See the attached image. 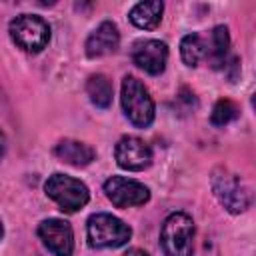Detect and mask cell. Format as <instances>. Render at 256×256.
<instances>
[{"label": "cell", "mask_w": 256, "mask_h": 256, "mask_svg": "<svg viewBox=\"0 0 256 256\" xmlns=\"http://www.w3.org/2000/svg\"><path fill=\"white\" fill-rule=\"evenodd\" d=\"M194 220L184 212H172L160 230V244L166 256H192L194 250Z\"/></svg>", "instance_id": "cell-1"}, {"label": "cell", "mask_w": 256, "mask_h": 256, "mask_svg": "<svg viewBox=\"0 0 256 256\" xmlns=\"http://www.w3.org/2000/svg\"><path fill=\"white\" fill-rule=\"evenodd\" d=\"M86 236L92 248H120L130 240L132 230L120 218L106 212H98L88 218Z\"/></svg>", "instance_id": "cell-2"}, {"label": "cell", "mask_w": 256, "mask_h": 256, "mask_svg": "<svg viewBox=\"0 0 256 256\" xmlns=\"http://www.w3.org/2000/svg\"><path fill=\"white\" fill-rule=\"evenodd\" d=\"M122 108L126 118L138 126V128H146L152 124L154 120V100L150 96V92L146 90V86L134 78V76H126L122 80Z\"/></svg>", "instance_id": "cell-3"}, {"label": "cell", "mask_w": 256, "mask_h": 256, "mask_svg": "<svg viewBox=\"0 0 256 256\" xmlns=\"http://www.w3.org/2000/svg\"><path fill=\"white\" fill-rule=\"evenodd\" d=\"M212 190L218 202L232 214H240L252 204L250 188L238 174H232L226 168H218L212 174Z\"/></svg>", "instance_id": "cell-4"}, {"label": "cell", "mask_w": 256, "mask_h": 256, "mask_svg": "<svg viewBox=\"0 0 256 256\" xmlns=\"http://www.w3.org/2000/svg\"><path fill=\"white\" fill-rule=\"evenodd\" d=\"M44 190L64 212L80 210L82 206L88 204V198H90V192L84 182H80L78 178H72L68 174H60V172L52 174L46 180Z\"/></svg>", "instance_id": "cell-5"}, {"label": "cell", "mask_w": 256, "mask_h": 256, "mask_svg": "<svg viewBox=\"0 0 256 256\" xmlns=\"http://www.w3.org/2000/svg\"><path fill=\"white\" fill-rule=\"evenodd\" d=\"M10 38L26 52H40L50 40V26L34 14H20L10 22Z\"/></svg>", "instance_id": "cell-6"}, {"label": "cell", "mask_w": 256, "mask_h": 256, "mask_svg": "<svg viewBox=\"0 0 256 256\" xmlns=\"http://www.w3.org/2000/svg\"><path fill=\"white\" fill-rule=\"evenodd\" d=\"M106 198L116 208H130V206H142L150 200V190L140 184L138 180L124 178V176H112L104 182Z\"/></svg>", "instance_id": "cell-7"}, {"label": "cell", "mask_w": 256, "mask_h": 256, "mask_svg": "<svg viewBox=\"0 0 256 256\" xmlns=\"http://www.w3.org/2000/svg\"><path fill=\"white\" fill-rule=\"evenodd\" d=\"M38 236L54 256H72L74 232L66 220H60V218L42 220L38 226Z\"/></svg>", "instance_id": "cell-8"}, {"label": "cell", "mask_w": 256, "mask_h": 256, "mask_svg": "<svg viewBox=\"0 0 256 256\" xmlns=\"http://www.w3.org/2000/svg\"><path fill=\"white\" fill-rule=\"evenodd\" d=\"M114 158L120 168L140 172L150 166L152 162V150L150 146L138 138V136H122L114 148Z\"/></svg>", "instance_id": "cell-9"}, {"label": "cell", "mask_w": 256, "mask_h": 256, "mask_svg": "<svg viewBox=\"0 0 256 256\" xmlns=\"http://www.w3.org/2000/svg\"><path fill=\"white\" fill-rule=\"evenodd\" d=\"M166 60H168V46L160 40H154V38L138 40L132 46V62L152 76H158L164 72Z\"/></svg>", "instance_id": "cell-10"}, {"label": "cell", "mask_w": 256, "mask_h": 256, "mask_svg": "<svg viewBox=\"0 0 256 256\" xmlns=\"http://www.w3.org/2000/svg\"><path fill=\"white\" fill-rule=\"evenodd\" d=\"M120 44V32L116 28L114 22H102L100 26H96V30L88 36L86 40V54L90 58H98V56H106L112 54Z\"/></svg>", "instance_id": "cell-11"}, {"label": "cell", "mask_w": 256, "mask_h": 256, "mask_svg": "<svg viewBox=\"0 0 256 256\" xmlns=\"http://www.w3.org/2000/svg\"><path fill=\"white\" fill-rule=\"evenodd\" d=\"M54 154L62 162L72 164V166H78V168L80 166H88L94 160V156H96V152H94L92 146H88L84 142H78V140H70V138L60 140L56 144V148H54Z\"/></svg>", "instance_id": "cell-12"}, {"label": "cell", "mask_w": 256, "mask_h": 256, "mask_svg": "<svg viewBox=\"0 0 256 256\" xmlns=\"http://www.w3.org/2000/svg\"><path fill=\"white\" fill-rule=\"evenodd\" d=\"M162 2H138L130 10V22L142 30H154L162 20Z\"/></svg>", "instance_id": "cell-13"}, {"label": "cell", "mask_w": 256, "mask_h": 256, "mask_svg": "<svg viewBox=\"0 0 256 256\" xmlns=\"http://www.w3.org/2000/svg\"><path fill=\"white\" fill-rule=\"evenodd\" d=\"M86 92L90 96V102L98 108H110L112 104V96H114V88L112 82L104 76V74H92L86 82Z\"/></svg>", "instance_id": "cell-14"}, {"label": "cell", "mask_w": 256, "mask_h": 256, "mask_svg": "<svg viewBox=\"0 0 256 256\" xmlns=\"http://www.w3.org/2000/svg\"><path fill=\"white\" fill-rule=\"evenodd\" d=\"M228 46H230L228 28H226V26H216V28L212 30V50L206 52V58H210V62H212L214 68L226 66Z\"/></svg>", "instance_id": "cell-15"}, {"label": "cell", "mask_w": 256, "mask_h": 256, "mask_svg": "<svg viewBox=\"0 0 256 256\" xmlns=\"http://www.w3.org/2000/svg\"><path fill=\"white\" fill-rule=\"evenodd\" d=\"M208 48L200 34H186L180 42V56L186 66H198V62L206 56Z\"/></svg>", "instance_id": "cell-16"}, {"label": "cell", "mask_w": 256, "mask_h": 256, "mask_svg": "<svg viewBox=\"0 0 256 256\" xmlns=\"http://www.w3.org/2000/svg\"><path fill=\"white\" fill-rule=\"evenodd\" d=\"M238 114H240V112H238V106H236L232 100L222 98V100H218V102L214 104L212 114H210V122H212L214 126H226L228 122L236 120Z\"/></svg>", "instance_id": "cell-17"}, {"label": "cell", "mask_w": 256, "mask_h": 256, "mask_svg": "<svg viewBox=\"0 0 256 256\" xmlns=\"http://www.w3.org/2000/svg\"><path fill=\"white\" fill-rule=\"evenodd\" d=\"M124 256H150V254H146V252L140 250V248H132V250H128Z\"/></svg>", "instance_id": "cell-18"}, {"label": "cell", "mask_w": 256, "mask_h": 256, "mask_svg": "<svg viewBox=\"0 0 256 256\" xmlns=\"http://www.w3.org/2000/svg\"><path fill=\"white\" fill-rule=\"evenodd\" d=\"M4 150H6V136H4V132L0 130V158H2Z\"/></svg>", "instance_id": "cell-19"}, {"label": "cell", "mask_w": 256, "mask_h": 256, "mask_svg": "<svg viewBox=\"0 0 256 256\" xmlns=\"http://www.w3.org/2000/svg\"><path fill=\"white\" fill-rule=\"evenodd\" d=\"M2 234H4V230H2V222H0V238H2Z\"/></svg>", "instance_id": "cell-20"}]
</instances>
